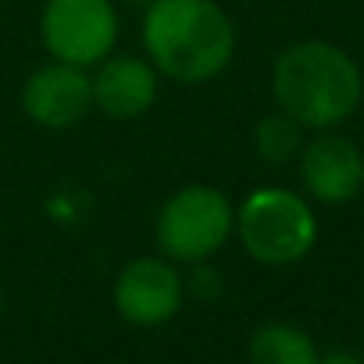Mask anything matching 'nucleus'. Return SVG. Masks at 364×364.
Returning a JSON list of instances; mask_svg holds the SVG:
<instances>
[{"instance_id": "f257e3e1", "label": "nucleus", "mask_w": 364, "mask_h": 364, "mask_svg": "<svg viewBox=\"0 0 364 364\" xmlns=\"http://www.w3.org/2000/svg\"><path fill=\"white\" fill-rule=\"evenodd\" d=\"M139 43L161 79L208 86L229 72L240 36L218 0H146Z\"/></svg>"}, {"instance_id": "f03ea898", "label": "nucleus", "mask_w": 364, "mask_h": 364, "mask_svg": "<svg viewBox=\"0 0 364 364\" xmlns=\"http://www.w3.org/2000/svg\"><path fill=\"white\" fill-rule=\"evenodd\" d=\"M272 100L307 132L346 125L364 100V72L332 40H296L272 61Z\"/></svg>"}, {"instance_id": "7ed1b4c3", "label": "nucleus", "mask_w": 364, "mask_h": 364, "mask_svg": "<svg viewBox=\"0 0 364 364\" xmlns=\"http://www.w3.org/2000/svg\"><path fill=\"white\" fill-rule=\"evenodd\" d=\"M240 247L268 268L300 264L318 243V211L314 204L289 186H254L236 204Z\"/></svg>"}, {"instance_id": "20e7f679", "label": "nucleus", "mask_w": 364, "mask_h": 364, "mask_svg": "<svg viewBox=\"0 0 364 364\" xmlns=\"http://www.w3.org/2000/svg\"><path fill=\"white\" fill-rule=\"evenodd\" d=\"M236 229V204L211 182H186L164 197L154 218V247L175 264H208Z\"/></svg>"}, {"instance_id": "39448f33", "label": "nucleus", "mask_w": 364, "mask_h": 364, "mask_svg": "<svg viewBox=\"0 0 364 364\" xmlns=\"http://www.w3.org/2000/svg\"><path fill=\"white\" fill-rule=\"evenodd\" d=\"M118 40L122 11L114 0H43L40 43L47 58L93 68L118 50Z\"/></svg>"}, {"instance_id": "423d86ee", "label": "nucleus", "mask_w": 364, "mask_h": 364, "mask_svg": "<svg viewBox=\"0 0 364 364\" xmlns=\"http://www.w3.org/2000/svg\"><path fill=\"white\" fill-rule=\"evenodd\" d=\"M114 311L136 328L168 325L186 304V279L178 264L161 254H139L122 264L111 286Z\"/></svg>"}, {"instance_id": "0eeeda50", "label": "nucleus", "mask_w": 364, "mask_h": 364, "mask_svg": "<svg viewBox=\"0 0 364 364\" xmlns=\"http://www.w3.org/2000/svg\"><path fill=\"white\" fill-rule=\"evenodd\" d=\"M300 190L311 204L346 208L364 190V150L343 132H311L296 154Z\"/></svg>"}, {"instance_id": "6e6552de", "label": "nucleus", "mask_w": 364, "mask_h": 364, "mask_svg": "<svg viewBox=\"0 0 364 364\" xmlns=\"http://www.w3.org/2000/svg\"><path fill=\"white\" fill-rule=\"evenodd\" d=\"M18 100H22V111L33 125L50 129V132L75 129L93 114L90 68L47 58L40 68H33L26 75Z\"/></svg>"}, {"instance_id": "1a4fd4ad", "label": "nucleus", "mask_w": 364, "mask_h": 364, "mask_svg": "<svg viewBox=\"0 0 364 364\" xmlns=\"http://www.w3.org/2000/svg\"><path fill=\"white\" fill-rule=\"evenodd\" d=\"M161 75L143 54H107L100 65L90 68L93 86V111L111 122H136L154 111L161 97Z\"/></svg>"}, {"instance_id": "9d476101", "label": "nucleus", "mask_w": 364, "mask_h": 364, "mask_svg": "<svg viewBox=\"0 0 364 364\" xmlns=\"http://www.w3.org/2000/svg\"><path fill=\"white\" fill-rule=\"evenodd\" d=\"M318 357L321 350L311 339V332H304L293 321H264L247 343L250 364H318Z\"/></svg>"}, {"instance_id": "9b49d317", "label": "nucleus", "mask_w": 364, "mask_h": 364, "mask_svg": "<svg viewBox=\"0 0 364 364\" xmlns=\"http://www.w3.org/2000/svg\"><path fill=\"white\" fill-rule=\"evenodd\" d=\"M304 139H307V129L300 122H293L279 107L261 114L254 122V132H250V146H254V154L264 164H289V161H296Z\"/></svg>"}, {"instance_id": "f8f14e48", "label": "nucleus", "mask_w": 364, "mask_h": 364, "mask_svg": "<svg viewBox=\"0 0 364 364\" xmlns=\"http://www.w3.org/2000/svg\"><path fill=\"white\" fill-rule=\"evenodd\" d=\"M318 364H364V357H357L350 350H332V353H321Z\"/></svg>"}, {"instance_id": "ddd939ff", "label": "nucleus", "mask_w": 364, "mask_h": 364, "mask_svg": "<svg viewBox=\"0 0 364 364\" xmlns=\"http://www.w3.org/2000/svg\"><path fill=\"white\" fill-rule=\"evenodd\" d=\"M0 311H4V289H0Z\"/></svg>"}]
</instances>
